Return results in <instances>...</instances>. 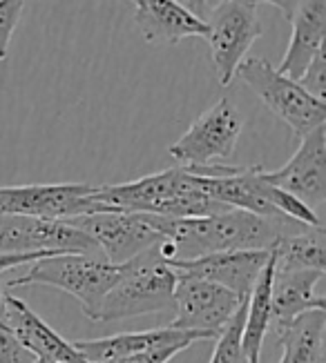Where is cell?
Segmentation results:
<instances>
[{
    "instance_id": "cell-31",
    "label": "cell",
    "mask_w": 326,
    "mask_h": 363,
    "mask_svg": "<svg viewBox=\"0 0 326 363\" xmlns=\"http://www.w3.org/2000/svg\"><path fill=\"white\" fill-rule=\"evenodd\" d=\"M3 283L5 281H3V274H0V296H3Z\"/></svg>"
},
{
    "instance_id": "cell-28",
    "label": "cell",
    "mask_w": 326,
    "mask_h": 363,
    "mask_svg": "<svg viewBox=\"0 0 326 363\" xmlns=\"http://www.w3.org/2000/svg\"><path fill=\"white\" fill-rule=\"evenodd\" d=\"M43 257H54L52 252H27V255H0V274H5L9 270L25 263H34Z\"/></svg>"
},
{
    "instance_id": "cell-15",
    "label": "cell",
    "mask_w": 326,
    "mask_h": 363,
    "mask_svg": "<svg viewBox=\"0 0 326 363\" xmlns=\"http://www.w3.org/2000/svg\"><path fill=\"white\" fill-rule=\"evenodd\" d=\"M134 25L148 45H177L183 38L208 34V23L175 0H136Z\"/></svg>"
},
{
    "instance_id": "cell-4",
    "label": "cell",
    "mask_w": 326,
    "mask_h": 363,
    "mask_svg": "<svg viewBox=\"0 0 326 363\" xmlns=\"http://www.w3.org/2000/svg\"><path fill=\"white\" fill-rule=\"evenodd\" d=\"M121 265L92 255H54L43 257L29 265V270L9 279V288L21 286H50L72 294L81 303L87 319L94 321L103 298L121 277Z\"/></svg>"
},
{
    "instance_id": "cell-6",
    "label": "cell",
    "mask_w": 326,
    "mask_h": 363,
    "mask_svg": "<svg viewBox=\"0 0 326 363\" xmlns=\"http://www.w3.org/2000/svg\"><path fill=\"white\" fill-rule=\"evenodd\" d=\"M244 130V116L228 96L197 116L177 143L170 145V156L181 167H199L224 163L230 159Z\"/></svg>"
},
{
    "instance_id": "cell-26",
    "label": "cell",
    "mask_w": 326,
    "mask_h": 363,
    "mask_svg": "<svg viewBox=\"0 0 326 363\" xmlns=\"http://www.w3.org/2000/svg\"><path fill=\"white\" fill-rule=\"evenodd\" d=\"M188 348L190 345H185V343H168V345H159V348H150V350L126 354L119 359H107L101 363H170L179 352L188 350Z\"/></svg>"
},
{
    "instance_id": "cell-7",
    "label": "cell",
    "mask_w": 326,
    "mask_h": 363,
    "mask_svg": "<svg viewBox=\"0 0 326 363\" xmlns=\"http://www.w3.org/2000/svg\"><path fill=\"white\" fill-rule=\"evenodd\" d=\"M206 23L208 34L204 38L210 47L217 78L224 87H228L246 58V52L263 34L257 9L239 0H219L214 9H208Z\"/></svg>"
},
{
    "instance_id": "cell-11",
    "label": "cell",
    "mask_w": 326,
    "mask_h": 363,
    "mask_svg": "<svg viewBox=\"0 0 326 363\" xmlns=\"http://www.w3.org/2000/svg\"><path fill=\"white\" fill-rule=\"evenodd\" d=\"M67 223L85 232L97 243L101 257L116 265L138 257L141 252L163 241V236L148 220V214L107 210L67 218Z\"/></svg>"
},
{
    "instance_id": "cell-14",
    "label": "cell",
    "mask_w": 326,
    "mask_h": 363,
    "mask_svg": "<svg viewBox=\"0 0 326 363\" xmlns=\"http://www.w3.org/2000/svg\"><path fill=\"white\" fill-rule=\"evenodd\" d=\"M271 252L266 250H235V252H217L190 261H168L177 272L192 274L217 283L239 298H248L263 265L268 263Z\"/></svg>"
},
{
    "instance_id": "cell-19",
    "label": "cell",
    "mask_w": 326,
    "mask_h": 363,
    "mask_svg": "<svg viewBox=\"0 0 326 363\" xmlns=\"http://www.w3.org/2000/svg\"><path fill=\"white\" fill-rule=\"evenodd\" d=\"M275 277V259L268 257V263L263 265L261 274L257 277L255 286L246 298V319L241 333V348L251 363H259L261 343L271 330V288Z\"/></svg>"
},
{
    "instance_id": "cell-25",
    "label": "cell",
    "mask_w": 326,
    "mask_h": 363,
    "mask_svg": "<svg viewBox=\"0 0 326 363\" xmlns=\"http://www.w3.org/2000/svg\"><path fill=\"white\" fill-rule=\"evenodd\" d=\"M310 96H315L317 101L326 103V58H324V47L313 56V60L308 62V67L298 81Z\"/></svg>"
},
{
    "instance_id": "cell-22",
    "label": "cell",
    "mask_w": 326,
    "mask_h": 363,
    "mask_svg": "<svg viewBox=\"0 0 326 363\" xmlns=\"http://www.w3.org/2000/svg\"><path fill=\"white\" fill-rule=\"evenodd\" d=\"M261 172H259V192H261V196L266 199L279 214H284V216H288L293 220H300V223L310 225V228L322 225V220H320V216L315 214L313 208H308V205L302 203L298 196H293V194L284 192V189L271 185L266 179H263Z\"/></svg>"
},
{
    "instance_id": "cell-21",
    "label": "cell",
    "mask_w": 326,
    "mask_h": 363,
    "mask_svg": "<svg viewBox=\"0 0 326 363\" xmlns=\"http://www.w3.org/2000/svg\"><path fill=\"white\" fill-rule=\"evenodd\" d=\"M326 232L324 225L304 228L282 236L273 247L271 255L275 259V272H295V270H320L326 267Z\"/></svg>"
},
{
    "instance_id": "cell-9",
    "label": "cell",
    "mask_w": 326,
    "mask_h": 363,
    "mask_svg": "<svg viewBox=\"0 0 326 363\" xmlns=\"http://www.w3.org/2000/svg\"><path fill=\"white\" fill-rule=\"evenodd\" d=\"M27 252L101 257L97 243L67 220L0 214V255H27Z\"/></svg>"
},
{
    "instance_id": "cell-3",
    "label": "cell",
    "mask_w": 326,
    "mask_h": 363,
    "mask_svg": "<svg viewBox=\"0 0 326 363\" xmlns=\"http://www.w3.org/2000/svg\"><path fill=\"white\" fill-rule=\"evenodd\" d=\"M159 243L123 263L121 277L107 290L94 321H123L175 310V286L179 274L163 259Z\"/></svg>"
},
{
    "instance_id": "cell-33",
    "label": "cell",
    "mask_w": 326,
    "mask_h": 363,
    "mask_svg": "<svg viewBox=\"0 0 326 363\" xmlns=\"http://www.w3.org/2000/svg\"><path fill=\"white\" fill-rule=\"evenodd\" d=\"M38 363H43V361H38Z\"/></svg>"
},
{
    "instance_id": "cell-32",
    "label": "cell",
    "mask_w": 326,
    "mask_h": 363,
    "mask_svg": "<svg viewBox=\"0 0 326 363\" xmlns=\"http://www.w3.org/2000/svg\"><path fill=\"white\" fill-rule=\"evenodd\" d=\"M132 3H136V0H132Z\"/></svg>"
},
{
    "instance_id": "cell-18",
    "label": "cell",
    "mask_w": 326,
    "mask_h": 363,
    "mask_svg": "<svg viewBox=\"0 0 326 363\" xmlns=\"http://www.w3.org/2000/svg\"><path fill=\"white\" fill-rule=\"evenodd\" d=\"M195 341H208V339L201 333L177 330L170 325V328L143 330V333H123V335H112L103 339H85V341H72V343L87 363H101L107 359H119V357L143 352L150 348H159V345H168V343L192 345Z\"/></svg>"
},
{
    "instance_id": "cell-30",
    "label": "cell",
    "mask_w": 326,
    "mask_h": 363,
    "mask_svg": "<svg viewBox=\"0 0 326 363\" xmlns=\"http://www.w3.org/2000/svg\"><path fill=\"white\" fill-rule=\"evenodd\" d=\"M175 3H179L181 7L192 11L197 18L206 21V16H208V0H175Z\"/></svg>"
},
{
    "instance_id": "cell-1",
    "label": "cell",
    "mask_w": 326,
    "mask_h": 363,
    "mask_svg": "<svg viewBox=\"0 0 326 363\" xmlns=\"http://www.w3.org/2000/svg\"><path fill=\"white\" fill-rule=\"evenodd\" d=\"M148 220L163 236L159 247L165 261H190L235 250L271 252L282 236L310 228L288 216L268 218L235 208L197 218H163L148 214Z\"/></svg>"
},
{
    "instance_id": "cell-5",
    "label": "cell",
    "mask_w": 326,
    "mask_h": 363,
    "mask_svg": "<svg viewBox=\"0 0 326 363\" xmlns=\"http://www.w3.org/2000/svg\"><path fill=\"white\" fill-rule=\"evenodd\" d=\"M235 76H239L255 96L275 116L282 118L298 138L326 123V103L310 96L298 81L279 74L268 60L244 58Z\"/></svg>"
},
{
    "instance_id": "cell-29",
    "label": "cell",
    "mask_w": 326,
    "mask_h": 363,
    "mask_svg": "<svg viewBox=\"0 0 326 363\" xmlns=\"http://www.w3.org/2000/svg\"><path fill=\"white\" fill-rule=\"evenodd\" d=\"M239 3L251 5V7H257V5H273V7H277L279 11L284 13V18H286V21H290V16H293V11H295V7H298L300 0H239Z\"/></svg>"
},
{
    "instance_id": "cell-17",
    "label": "cell",
    "mask_w": 326,
    "mask_h": 363,
    "mask_svg": "<svg viewBox=\"0 0 326 363\" xmlns=\"http://www.w3.org/2000/svg\"><path fill=\"white\" fill-rule=\"evenodd\" d=\"M288 23H293L290 43L282 62H279V67L275 69L293 78V81H300V76L308 67V62L324 47L326 0H300Z\"/></svg>"
},
{
    "instance_id": "cell-27",
    "label": "cell",
    "mask_w": 326,
    "mask_h": 363,
    "mask_svg": "<svg viewBox=\"0 0 326 363\" xmlns=\"http://www.w3.org/2000/svg\"><path fill=\"white\" fill-rule=\"evenodd\" d=\"M0 363H38V359L25 348L3 321H0Z\"/></svg>"
},
{
    "instance_id": "cell-10",
    "label": "cell",
    "mask_w": 326,
    "mask_h": 363,
    "mask_svg": "<svg viewBox=\"0 0 326 363\" xmlns=\"http://www.w3.org/2000/svg\"><path fill=\"white\" fill-rule=\"evenodd\" d=\"M175 286V321L170 323L177 330L201 333L208 341L219 337L232 314L246 301L217 283L197 279L192 274L177 272Z\"/></svg>"
},
{
    "instance_id": "cell-20",
    "label": "cell",
    "mask_w": 326,
    "mask_h": 363,
    "mask_svg": "<svg viewBox=\"0 0 326 363\" xmlns=\"http://www.w3.org/2000/svg\"><path fill=\"white\" fill-rule=\"evenodd\" d=\"M326 310H308L293 319L279 335L282 359L279 363H326L324 354Z\"/></svg>"
},
{
    "instance_id": "cell-12",
    "label": "cell",
    "mask_w": 326,
    "mask_h": 363,
    "mask_svg": "<svg viewBox=\"0 0 326 363\" xmlns=\"http://www.w3.org/2000/svg\"><path fill=\"white\" fill-rule=\"evenodd\" d=\"M271 185L298 196L308 208L326 201V130L324 125L302 136L288 163L275 172H261Z\"/></svg>"
},
{
    "instance_id": "cell-8",
    "label": "cell",
    "mask_w": 326,
    "mask_h": 363,
    "mask_svg": "<svg viewBox=\"0 0 326 363\" xmlns=\"http://www.w3.org/2000/svg\"><path fill=\"white\" fill-rule=\"evenodd\" d=\"M94 187L87 183L7 185L0 187V214L67 220L81 214L107 212L92 199Z\"/></svg>"
},
{
    "instance_id": "cell-13",
    "label": "cell",
    "mask_w": 326,
    "mask_h": 363,
    "mask_svg": "<svg viewBox=\"0 0 326 363\" xmlns=\"http://www.w3.org/2000/svg\"><path fill=\"white\" fill-rule=\"evenodd\" d=\"M0 321L43 363H87L72 341L60 337L18 296H0Z\"/></svg>"
},
{
    "instance_id": "cell-2",
    "label": "cell",
    "mask_w": 326,
    "mask_h": 363,
    "mask_svg": "<svg viewBox=\"0 0 326 363\" xmlns=\"http://www.w3.org/2000/svg\"><path fill=\"white\" fill-rule=\"evenodd\" d=\"M92 199L105 210L154 214L163 218H197L230 210L228 205L201 192L195 174L181 165L136 181L94 187Z\"/></svg>"
},
{
    "instance_id": "cell-16",
    "label": "cell",
    "mask_w": 326,
    "mask_h": 363,
    "mask_svg": "<svg viewBox=\"0 0 326 363\" xmlns=\"http://www.w3.org/2000/svg\"><path fill=\"white\" fill-rule=\"evenodd\" d=\"M324 272L320 270H295L275 272L271 288V330L279 337L293 319L308 310H326V301L315 294V286Z\"/></svg>"
},
{
    "instance_id": "cell-23",
    "label": "cell",
    "mask_w": 326,
    "mask_h": 363,
    "mask_svg": "<svg viewBox=\"0 0 326 363\" xmlns=\"http://www.w3.org/2000/svg\"><path fill=\"white\" fill-rule=\"evenodd\" d=\"M244 319H246V301L232 314V319L217 337V345L212 350L210 363H251L241 348V333H244Z\"/></svg>"
},
{
    "instance_id": "cell-24",
    "label": "cell",
    "mask_w": 326,
    "mask_h": 363,
    "mask_svg": "<svg viewBox=\"0 0 326 363\" xmlns=\"http://www.w3.org/2000/svg\"><path fill=\"white\" fill-rule=\"evenodd\" d=\"M23 7L25 0H0V60L7 58L9 43L21 21Z\"/></svg>"
}]
</instances>
